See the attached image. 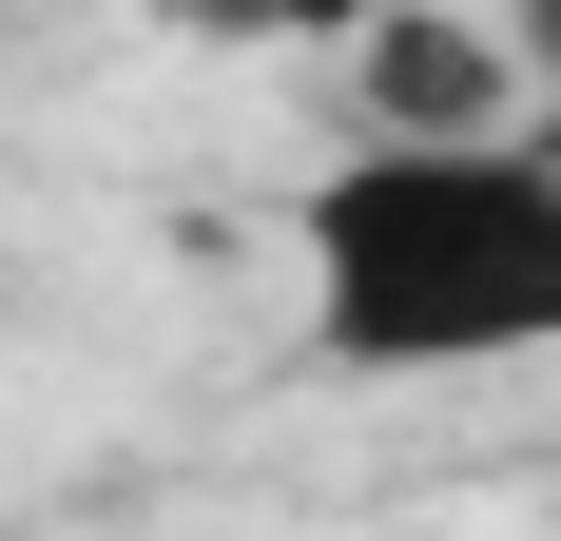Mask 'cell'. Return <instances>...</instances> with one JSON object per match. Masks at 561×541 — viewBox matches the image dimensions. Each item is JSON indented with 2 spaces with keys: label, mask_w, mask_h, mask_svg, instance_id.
<instances>
[{
  "label": "cell",
  "mask_w": 561,
  "mask_h": 541,
  "mask_svg": "<svg viewBox=\"0 0 561 541\" xmlns=\"http://www.w3.org/2000/svg\"><path fill=\"white\" fill-rule=\"evenodd\" d=\"M310 368L330 387H484L561 368V136H348L290 194Z\"/></svg>",
  "instance_id": "obj_1"
},
{
  "label": "cell",
  "mask_w": 561,
  "mask_h": 541,
  "mask_svg": "<svg viewBox=\"0 0 561 541\" xmlns=\"http://www.w3.org/2000/svg\"><path fill=\"white\" fill-rule=\"evenodd\" d=\"M348 116L368 136H484V116H523V58L484 0H388L348 39Z\"/></svg>",
  "instance_id": "obj_2"
},
{
  "label": "cell",
  "mask_w": 561,
  "mask_h": 541,
  "mask_svg": "<svg viewBox=\"0 0 561 541\" xmlns=\"http://www.w3.org/2000/svg\"><path fill=\"white\" fill-rule=\"evenodd\" d=\"M156 39H214V58H348L388 0H136Z\"/></svg>",
  "instance_id": "obj_3"
}]
</instances>
